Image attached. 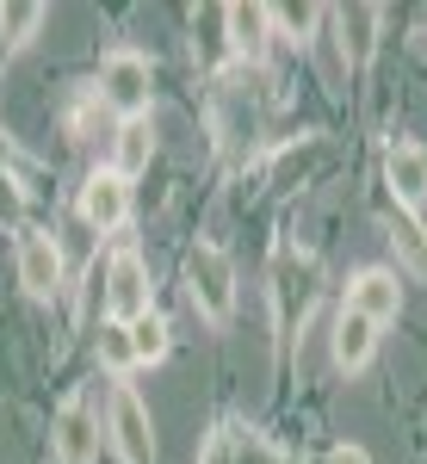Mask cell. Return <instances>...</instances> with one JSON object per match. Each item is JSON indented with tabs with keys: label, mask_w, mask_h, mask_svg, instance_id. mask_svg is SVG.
<instances>
[{
	"label": "cell",
	"mask_w": 427,
	"mask_h": 464,
	"mask_svg": "<svg viewBox=\"0 0 427 464\" xmlns=\"http://www.w3.org/2000/svg\"><path fill=\"white\" fill-rule=\"evenodd\" d=\"M186 291H192V304L211 322H229V310H236V266H229V254L199 242L186 254Z\"/></svg>",
	"instance_id": "6da1fadb"
},
{
	"label": "cell",
	"mask_w": 427,
	"mask_h": 464,
	"mask_svg": "<svg viewBox=\"0 0 427 464\" xmlns=\"http://www.w3.org/2000/svg\"><path fill=\"white\" fill-rule=\"evenodd\" d=\"M100 100L124 118H149V56L137 50H112L100 63Z\"/></svg>",
	"instance_id": "7a4b0ae2"
},
{
	"label": "cell",
	"mask_w": 427,
	"mask_h": 464,
	"mask_svg": "<svg viewBox=\"0 0 427 464\" xmlns=\"http://www.w3.org/2000/svg\"><path fill=\"white\" fill-rule=\"evenodd\" d=\"M155 304H149V266H142V254H112L106 266V316L112 322H137L149 316Z\"/></svg>",
	"instance_id": "3957f363"
},
{
	"label": "cell",
	"mask_w": 427,
	"mask_h": 464,
	"mask_svg": "<svg viewBox=\"0 0 427 464\" xmlns=\"http://www.w3.org/2000/svg\"><path fill=\"white\" fill-rule=\"evenodd\" d=\"M112 446L124 464H155V428L137 391H112Z\"/></svg>",
	"instance_id": "277c9868"
},
{
	"label": "cell",
	"mask_w": 427,
	"mask_h": 464,
	"mask_svg": "<svg viewBox=\"0 0 427 464\" xmlns=\"http://www.w3.org/2000/svg\"><path fill=\"white\" fill-rule=\"evenodd\" d=\"M81 217L106 236V229H124V217H131V179H118L112 168H100V174H87V186H81Z\"/></svg>",
	"instance_id": "5b68a950"
},
{
	"label": "cell",
	"mask_w": 427,
	"mask_h": 464,
	"mask_svg": "<svg viewBox=\"0 0 427 464\" xmlns=\"http://www.w3.org/2000/svg\"><path fill=\"white\" fill-rule=\"evenodd\" d=\"M50 440H56V459H63V464H93V459H100V421H93V409H87L81 396L63 402V415H56Z\"/></svg>",
	"instance_id": "8992f818"
},
{
	"label": "cell",
	"mask_w": 427,
	"mask_h": 464,
	"mask_svg": "<svg viewBox=\"0 0 427 464\" xmlns=\"http://www.w3.org/2000/svg\"><path fill=\"white\" fill-rule=\"evenodd\" d=\"M19 285L32 291V297H56L63 291V248H56V236H19Z\"/></svg>",
	"instance_id": "52a82bcc"
},
{
	"label": "cell",
	"mask_w": 427,
	"mask_h": 464,
	"mask_svg": "<svg viewBox=\"0 0 427 464\" xmlns=\"http://www.w3.org/2000/svg\"><path fill=\"white\" fill-rule=\"evenodd\" d=\"M347 310H359L365 322H396V310H403V279L384 273V266L354 273V285H347Z\"/></svg>",
	"instance_id": "ba28073f"
},
{
	"label": "cell",
	"mask_w": 427,
	"mask_h": 464,
	"mask_svg": "<svg viewBox=\"0 0 427 464\" xmlns=\"http://www.w3.org/2000/svg\"><path fill=\"white\" fill-rule=\"evenodd\" d=\"M384 179H391V192H396L403 211L427 205V149L422 143H391V155H384Z\"/></svg>",
	"instance_id": "9c48e42d"
},
{
	"label": "cell",
	"mask_w": 427,
	"mask_h": 464,
	"mask_svg": "<svg viewBox=\"0 0 427 464\" xmlns=\"http://www.w3.org/2000/svg\"><path fill=\"white\" fill-rule=\"evenodd\" d=\"M372 347H378V322H365L359 310H341V322H335V365L359 372L372 359Z\"/></svg>",
	"instance_id": "30bf717a"
},
{
	"label": "cell",
	"mask_w": 427,
	"mask_h": 464,
	"mask_svg": "<svg viewBox=\"0 0 427 464\" xmlns=\"http://www.w3.org/2000/svg\"><path fill=\"white\" fill-rule=\"evenodd\" d=\"M155 161V130H149V118H124L118 124V179H137L142 168Z\"/></svg>",
	"instance_id": "8fae6325"
},
{
	"label": "cell",
	"mask_w": 427,
	"mask_h": 464,
	"mask_svg": "<svg viewBox=\"0 0 427 464\" xmlns=\"http://www.w3.org/2000/svg\"><path fill=\"white\" fill-rule=\"evenodd\" d=\"M229 19V44H236V56H260L267 50V32H273V6H229L223 13Z\"/></svg>",
	"instance_id": "7c38bea8"
},
{
	"label": "cell",
	"mask_w": 427,
	"mask_h": 464,
	"mask_svg": "<svg viewBox=\"0 0 427 464\" xmlns=\"http://www.w3.org/2000/svg\"><path fill=\"white\" fill-rule=\"evenodd\" d=\"M37 25H44V6H37V0H13V6H0V44H6V50L32 44Z\"/></svg>",
	"instance_id": "4fadbf2b"
},
{
	"label": "cell",
	"mask_w": 427,
	"mask_h": 464,
	"mask_svg": "<svg viewBox=\"0 0 427 464\" xmlns=\"http://www.w3.org/2000/svg\"><path fill=\"white\" fill-rule=\"evenodd\" d=\"M124 328H131V353H137V365H155V359L168 353V322L155 316V310L137 316V322H124Z\"/></svg>",
	"instance_id": "5bb4252c"
},
{
	"label": "cell",
	"mask_w": 427,
	"mask_h": 464,
	"mask_svg": "<svg viewBox=\"0 0 427 464\" xmlns=\"http://www.w3.org/2000/svg\"><path fill=\"white\" fill-rule=\"evenodd\" d=\"M341 25L354 32L347 56H354V63H365V56H372V25H378V6H347V13H341Z\"/></svg>",
	"instance_id": "9a60e30c"
},
{
	"label": "cell",
	"mask_w": 427,
	"mask_h": 464,
	"mask_svg": "<svg viewBox=\"0 0 427 464\" xmlns=\"http://www.w3.org/2000/svg\"><path fill=\"white\" fill-rule=\"evenodd\" d=\"M0 229H25V186L0 168Z\"/></svg>",
	"instance_id": "2e32d148"
},
{
	"label": "cell",
	"mask_w": 427,
	"mask_h": 464,
	"mask_svg": "<svg viewBox=\"0 0 427 464\" xmlns=\"http://www.w3.org/2000/svg\"><path fill=\"white\" fill-rule=\"evenodd\" d=\"M100 359L118 365V372L137 365V353H131V328H124V322H106V328H100Z\"/></svg>",
	"instance_id": "e0dca14e"
},
{
	"label": "cell",
	"mask_w": 427,
	"mask_h": 464,
	"mask_svg": "<svg viewBox=\"0 0 427 464\" xmlns=\"http://www.w3.org/2000/svg\"><path fill=\"white\" fill-rule=\"evenodd\" d=\"M242 459V440H236V428H217L211 440H205V452H199V464H236Z\"/></svg>",
	"instance_id": "ac0fdd59"
},
{
	"label": "cell",
	"mask_w": 427,
	"mask_h": 464,
	"mask_svg": "<svg viewBox=\"0 0 427 464\" xmlns=\"http://www.w3.org/2000/svg\"><path fill=\"white\" fill-rule=\"evenodd\" d=\"M328 464H372V459H365V446H335Z\"/></svg>",
	"instance_id": "d6986e66"
}]
</instances>
